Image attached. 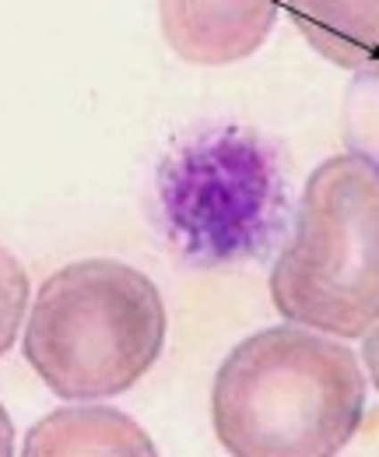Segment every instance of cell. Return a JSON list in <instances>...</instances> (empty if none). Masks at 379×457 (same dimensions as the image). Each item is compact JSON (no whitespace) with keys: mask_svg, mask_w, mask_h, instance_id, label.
<instances>
[{"mask_svg":"<svg viewBox=\"0 0 379 457\" xmlns=\"http://www.w3.org/2000/svg\"><path fill=\"white\" fill-rule=\"evenodd\" d=\"M366 411L355 352L324 331L277 324L218 366L211 422L232 457H337Z\"/></svg>","mask_w":379,"mask_h":457,"instance_id":"obj_1","label":"cell"},{"mask_svg":"<svg viewBox=\"0 0 379 457\" xmlns=\"http://www.w3.org/2000/svg\"><path fill=\"white\" fill-rule=\"evenodd\" d=\"M159 286L112 257L54 271L25 320V359L63 401H103L130 391L165 345Z\"/></svg>","mask_w":379,"mask_h":457,"instance_id":"obj_2","label":"cell"},{"mask_svg":"<svg viewBox=\"0 0 379 457\" xmlns=\"http://www.w3.org/2000/svg\"><path fill=\"white\" fill-rule=\"evenodd\" d=\"M288 324L362 338L379 317V162L344 152L306 179L295 232L271 271Z\"/></svg>","mask_w":379,"mask_h":457,"instance_id":"obj_3","label":"cell"},{"mask_svg":"<svg viewBox=\"0 0 379 457\" xmlns=\"http://www.w3.org/2000/svg\"><path fill=\"white\" fill-rule=\"evenodd\" d=\"M159 190L172 243L197 261H228L260 236L271 172L253 145L204 137L165 162Z\"/></svg>","mask_w":379,"mask_h":457,"instance_id":"obj_4","label":"cell"},{"mask_svg":"<svg viewBox=\"0 0 379 457\" xmlns=\"http://www.w3.org/2000/svg\"><path fill=\"white\" fill-rule=\"evenodd\" d=\"M277 7L281 0H159V21L176 57L225 67L264 46Z\"/></svg>","mask_w":379,"mask_h":457,"instance_id":"obj_5","label":"cell"},{"mask_svg":"<svg viewBox=\"0 0 379 457\" xmlns=\"http://www.w3.org/2000/svg\"><path fill=\"white\" fill-rule=\"evenodd\" d=\"M21 457H159V451L127 411L81 401L39 419Z\"/></svg>","mask_w":379,"mask_h":457,"instance_id":"obj_6","label":"cell"},{"mask_svg":"<svg viewBox=\"0 0 379 457\" xmlns=\"http://www.w3.org/2000/svg\"><path fill=\"white\" fill-rule=\"evenodd\" d=\"M302 39L348 71L379 67V0H288Z\"/></svg>","mask_w":379,"mask_h":457,"instance_id":"obj_7","label":"cell"},{"mask_svg":"<svg viewBox=\"0 0 379 457\" xmlns=\"http://www.w3.org/2000/svg\"><path fill=\"white\" fill-rule=\"evenodd\" d=\"M29 295H32V286H29L21 261L0 243V355L14 345L21 324H25Z\"/></svg>","mask_w":379,"mask_h":457,"instance_id":"obj_8","label":"cell"},{"mask_svg":"<svg viewBox=\"0 0 379 457\" xmlns=\"http://www.w3.org/2000/svg\"><path fill=\"white\" fill-rule=\"evenodd\" d=\"M362 338H366V345H362V359H366V366H369L373 387L379 391V317H376V324H373Z\"/></svg>","mask_w":379,"mask_h":457,"instance_id":"obj_9","label":"cell"},{"mask_svg":"<svg viewBox=\"0 0 379 457\" xmlns=\"http://www.w3.org/2000/svg\"><path fill=\"white\" fill-rule=\"evenodd\" d=\"M0 457H14V422L0 404Z\"/></svg>","mask_w":379,"mask_h":457,"instance_id":"obj_10","label":"cell"}]
</instances>
